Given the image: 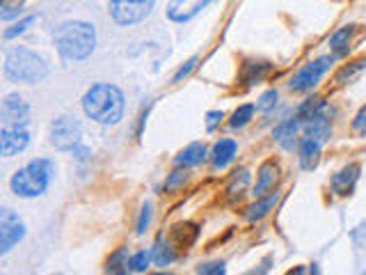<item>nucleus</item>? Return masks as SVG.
Returning a JSON list of instances; mask_svg holds the SVG:
<instances>
[{"label": "nucleus", "instance_id": "nucleus-21", "mask_svg": "<svg viewBox=\"0 0 366 275\" xmlns=\"http://www.w3.org/2000/svg\"><path fill=\"white\" fill-rule=\"evenodd\" d=\"M129 248H117L115 253L108 257L105 271L108 273H126L129 271Z\"/></svg>", "mask_w": 366, "mask_h": 275}, {"label": "nucleus", "instance_id": "nucleus-9", "mask_svg": "<svg viewBox=\"0 0 366 275\" xmlns=\"http://www.w3.org/2000/svg\"><path fill=\"white\" fill-rule=\"evenodd\" d=\"M0 120H3V127H16V124L28 127L30 106L19 94H7L3 99V106H0Z\"/></svg>", "mask_w": 366, "mask_h": 275}, {"label": "nucleus", "instance_id": "nucleus-37", "mask_svg": "<svg viewBox=\"0 0 366 275\" xmlns=\"http://www.w3.org/2000/svg\"><path fill=\"white\" fill-rule=\"evenodd\" d=\"M364 273H366V271H364Z\"/></svg>", "mask_w": 366, "mask_h": 275}, {"label": "nucleus", "instance_id": "nucleus-22", "mask_svg": "<svg viewBox=\"0 0 366 275\" xmlns=\"http://www.w3.org/2000/svg\"><path fill=\"white\" fill-rule=\"evenodd\" d=\"M152 260H154L156 266H163V269H165V266H170L174 262V250L158 239L156 246L152 248Z\"/></svg>", "mask_w": 366, "mask_h": 275}, {"label": "nucleus", "instance_id": "nucleus-30", "mask_svg": "<svg viewBox=\"0 0 366 275\" xmlns=\"http://www.w3.org/2000/svg\"><path fill=\"white\" fill-rule=\"evenodd\" d=\"M152 216H154V206H152V202H145L142 213H140V220H138V234H140V237H142L145 232L149 230V225H152Z\"/></svg>", "mask_w": 366, "mask_h": 275}, {"label": "nucleus", "instance_id": "nucleus-28", "mask_svg": "<svg viewBox=\"0 0 366 275\" xmlns=\"http://www.w3.org/2000/svg\"><path fill=\"white\" fill-rule=\"evenodd\" d=\"M186 179H188L186 168H177V170H174V172L170 174V179L165 181V190H168V193H172V190L181 188L183 183H186Z\"/></svg>", "mask_w": 366, "mask_h": 275}, {"label": "nucleus", "instance_id": "nucleus-1", "mask_svg": "<svg viewBox=\"0 0 366 275\" xmlns=\"http://www.w3.org/2000/svg\"><path fill=\"white\" fill-rule=\"evenodd\" d=\"M124 92L117 85H110V83H96L92 85L85 97H82V111L89 120H94L103 127H115L119 124L124 118Z\"/></svg>", "mask_w": 366, "mask_h": 275}, {"label": "nucleus", "instance_id": "nucleus-10", "mask_svg": "<svg viewBox=\"0 0 366 275\" xmlns=\"http://www.w3.org/2000/svg\"><path fill=\"white\" fill-rule=\"evenodd\" d=\"M30 143V133L26 127L16 124V127H3L0 131V152L5 158H12L16 154H21L23 149Z\"/></svg>", "mask_w": 366, "mask_h": 275}, {"label": "nucleus", "instance_id": "nucleus-29", "mask_svg": "<svg viewBox=\"0 0 366 275\" xmlns=\"http://www.w3.org/2000/svg\"><path fill=\"white\" fill-rule=\"evenodd\" d=\"M277 99H279V92L277 90H268L263 92V94L259 97V101H256V111H270V108L277 106Z\"/></svg>", "mask_w": 366, "mask_h": 275}, {"label": "nucleus", "instance_id": "nucleus-36", "mask_svg": "<svg viewBox=\"0 0 366 275\" xmlns=\"http://www.w3.org/2000/svg\"><path fill=\"white\" fill-rule=\"evenodd\" d=\"M89 149L87 147H82V145H78L76 149H73V156H76L78 158V161H87V158H89Z\"/></svg>", "mask_w": 366, "mask_h": 275}, {"label": "nucleus", "instance_id": "nucleus-23", "mask_svg": "<svg viewBox=\"0 0 366 275\" xmlns=\"http://www.w3.org/2000/svg\"><path fill=\"white\" fill-rule=\"evenodd\" d=\"M254 111H256V106L252 104H245V106H240L238 111L231 115V120H229V127L231 129H243L249 124V120L254 118Z\"/></svg>", "mask_w": 366, "mask_h": 275}, {"label": "nucleus", "instance_id": "nucleus-17", "mask_svg": "<svg viewBox=\"0 0 366 275\" xmlns=\"http://www.w3.org/2000/svg\"><path fill=\"white\" fill-rule=\"evenodd\" d=\"M300 127H302V122L295 118H291V120H286V122H281L277 129L272 131V138L277 140V143L284 147V149H293L295 147V138H298V131H300Z\"/></svg>", "mask_w": 366, "mask_h": 275}, {"label": "nucleus", "instance_id": "nucleus-8", "mask_svg": "<svg viewBox=\"0 0 366 275\" xmlns=\"http://www.w3.org/2000/svg\"><path fill=\"white\" fill-rule=\"evenodd\" d=\"M26 237V225L12 209H0V255L10 250Z\"/></svg>", "mask_w": 366, "mask_h": 275}, {"label": "nucleus", "instance_id": "nucleus-3", "mask_svg": "<svg viewBox=\"0 0 366 275\" xmlns=\"http://www.w3.org/2000/svg\"><path fill=\"white\" fill-rule=\"evenodd\" d=\"M51 66H48L46 57L30 51L28 46H12L5 51V76L14 83H26V85H35L41 83Z\"/></svg>", "mask_w": 366, "mask_h": 275}, {"label": "nucleus", "instance_id": "nucleus-15", "mask_svg": "<svg viewBox=\"0 0 366 275\" xmlns=\"http://www.w3.org/2000/svg\"><path fill=\"white\" fill-rule=\"evenodd\" d=\"M206 156H209V152H206V147L202 143H193L188 145L183 152H179V156L174 158V168H195V165H202L206 161Z\"/></svg>", "mask_w": 366, "mask_h": 275}, {"label": "nucleus", "instance_id": "nucleus-27", "mask_svg": "<svg viewBox=\"0 0 366 275\" xmlns=\"http://www.w3.org/2000/svg\"><path fill=\"white\" fill-rule=\"evenodd\" d=\"M249 170H240V172H234V179H231V183H229V195L231 197H240L243 195V190H245V186L249 183Z\"/></svg>", "mask_w": 366, "mask_h": 275}, {"label": "nucleus", "instance_id": "nucleus-18", "mask_svg": "<svg viewBox=\"0 0 366 275\" xmlns=\"http://www.w3.org/2000/svg\"><path fill=\"white\" fill-rule=\"evenodd\" d=\"M270 62H254L249 60L243 64V71H240V80H243V85H256V83H261L265 78V73L270 71Z\"/></svg>", "mask_w": 366, "mask_h": 275}, {"label": "nucleus", "instance_id": "nucleus-6", "mask_svg": "<svg viewBox=\"0 0 366 275\" xmlns=\"http://www.w3.org/2000/svg\"><path fill=\"white\" fill-rule=\"evenodd\" d=\"M82 143V124L71 118V115H62L51 124V145L60 152H73Z\"/></svg>", "mask_w": 366, "mask_h": 275}, {"label": "nucleus", "instance_id": "nucleus-25", "mask_svg": "<svg viewBox=\"0 0 366 275\" xmlns=\"http://www.w3.org/2000/svg\"><path fill=\"white\" fill-rule=\"evenodd\" d=\"M366 69V57H360V60H355V62H351V64H346V66H341V69L337 71V83H346V80H351V78H355L357 73L360 71H364Z\"/></svg>", "mask_w": 366, "mask_h": 275}, {"label": "nucleus", "instance_id": "nucleus-12", "mask_svg": "<svg viewBox=\"0 0 366 275\" xmlns=\"http://www.w3.org/2000/svg\"><path fill=\"white\" fill-rule=\"evenodd\" d=\"M357 179H360V165L357 163H351L346 165V168H341L335 177L330 179V186H332V193L337 195H351Z\"/></svg>", "mask_w": 366, "mask_h": 275}, {"label": "nucleus", "instance_id": "nucleus-14", "mask_svg": "<svg viewBox=\"0 0 366 275\" xmlns=\"http://www.w3.org/2000/svg\"><path fill=\"white\" fill-rule=\"evenodd\" d=\"M323 143L312 136H305L300 140V168L302 170H314L321 161Z\"/></svg>", "mask_w": 366, "mask_h": 275}, {"label": "nucleus", "instance_id": "nucleus-4", "mask_svg": "<svg viewBox=\"0 0 366 275\" xmlns=\"http://www.w3.org/2000/svg\"><path fill=\"white\" fill-rule=\"evenodd\" d=\"M55 177V163L48 158H35L28 165L19 168L10 179V188L16 197H39L44 195Z\"/></svg>", "mask_w": 366, "mask_h": 275}, {"label": "nucleus", "instance_id": "nucleus-11", "mask_svg": "<svg viewBox=\"0 0 366 275\" xmlns=\"http://www.w3.org/2000/svg\"><path fill=\"white\" fill-rule=\"evenodd\" d=\"M211 3H215V0H170L168 19L172 23H188L202 10H206Z\"/></svg>", "mask_w": 366, "mask_h": 275}, {"label": "nucleus", "instance_id": "nucleus-16", "mask_svg": "<svg viewBox=\"0 0 366 275\" xmlns=\"http://www.w3.org/2000/svg\"><path fill=\"white\" fill-rule=\"evenodd\" d=\"M277 163L274 161H265L261 168H259V174H256V183H254V188H252V195L254 197H261L265 195L268 190L274 186V181H277Z\"/></svg>", "mask_w": 366, "mask_h": 275}, {"label": "nucleus", "instance_id": "nucleus-31", "mask_svg": "<svg viewBox=\"0 0 366 275\" xmlns=\"http://www.w3.org/2000/svg\"><path fill=\"white\" fill-rule=\"evenodd\" d=\"M197 62H199V57H197V55H193V57H190V60H188L186 64H183V66H181V69H179L177 73H174L172 83H181L183 78H188L190 73H193V69H195V66H197Z\"/></svg>", "mask_w": 366, "mask_h": 275}, {"label": "nucleus", "instance_id": "nucleus-33", "mask_svg": "<svg viewBox=\"0 0 366 275\" xmlns=\"http://www.w3.org/2000/svg\"><path fill=\"white\" fill-rule=\"evenodd\" d=\"M224 271V262H211V264H204V266H199L197 273H202V275H222Z\"/></svg>", "mask_w": 366, "mask_h": 275}, {"label": "nucleus", "instance_id": "nucleus-20", "mask_svg": "<svg viewBox=\"0 0 366 275\" xmlns=\"http://www.w3.org/2000/svg\"><path fill=\"white\" fill-rule=\"evenodd\" d=\"M277 193H270L268 197H256V199H259V202H254L252 206H247V220H259V218H263V216L265 213H268L270 209H272V206L274 204H277Z\"/></svg>", "mask_w": 366, "mask_h": 275}, {"label": "nucleus", "instance_id": "nucleus-13", "mask_svg": "<svg viewBox=\"0 0 366 275\" xmlns=\"http://www.w3.org/2000/svg\"><path fill=\"white\" fill-rule=\"evenodd\" d=\"M236 152H238L236 140H231V138H222L220 143H215L213 152H211L213 168H215V170H224V168H227V165L236 158Z\"/></svg>", "mask_w": 366, "mask_h": 275}, {"label": "nucleus", "instance_id": "nucleus-32", "mask_svg": "<svg viewBox=\"0 0 366 275\" xmlns=\"http://www.w3.org/2000/svg\"><path fill=\"white\" fill-rule=\"evenodd\" d=\"M23 14V7L21 5H10V3H3V12H0V19L3 21H12L16 19V16H21Z\"/></svg>", "mask_w": 366, "mask_h": 275}, {"label": "nucleus", "instance_id": "nucleus-7", "mask_svg": "<svg viewBox=\"0 0 366 275\" xmlns=\"http://www.w3.org/2000/svg\"><path fill=\"white\" fill-rule=\"evenodd\" d=\"M335 60H337V55H323L319 60L305 64L302 69L288 80V87L293 92H309L312 87L319 85V80L330 71V66Z\"/></svg>", "mask_w": 366, "mask_h": 275}, {"label": "nucleus", "instance_id": "nucleus-35", "mask_svg": "<svg viewBox=\"0 0 366 275\" xmlns=\"http://www.w3.org/2000/svg\"><path fill=\"white\" fill-rule=\"evenodd\" d=\"M353 129L357 133H366V106L360 108V113L355 115V120H353Z\"/></svg>", "mask_w": 366, "mask_h": 275}, {"label": "nucleus", "instance_id": "nucleus-2", "mask_svg": "<svg viewBox=\"0 0 366 275\" xmlns=\"http://www.w3.org/2000/svg\"><path fill=\"white\" fill-rule=\"evenodd\" d=\"M55 46L64 60H87L96 48V30L87 21H64L57 28Z\"/></svg>", "mask_w": 366, "mask_h": 275}, {"label": "nucleus", "instance_id": "nucleus-24", "mask_svg": "<svg viewBox=\"0 0 366 275\" xmlns=\"http://www.w3.org/2000/svg\"><path fill=\"white\" fill-rule=\"evenodd\" d=\"M35 21H37V14H30V16H26V19L16 21L12 28H7V30L3 32V37H5V39H16V37H21L23 32H28L32 26H35Z\"/></svg>", "mask_w": 366, "mask_h": 275}, {"label": "nucleus", "instance_id": "nucleus-5", "mask_svg": "<svg viewBox=\"0 0 366 275\" xmlns=\"http://www.w3.org/2000/svg\"><path fill=\"white\" fill-rule=\"evenodd\" d=\"M154 5L156 0H110L108 10L117 26H136L154 12Z\"/></svg>", "mask_w": 366, "mask_h": 275}, {"label": "nucleus", "instance_id": "nucleus-26", "mask_svg": "<svg viewBox=\"0 0 366 275\" xmlns=\"http://www.w3.org/2000/svg\"><path fill=\"white\" fill-rule=\"evenodd\" d=\"M152 262H154V260H152V253H147V250H140V253L131 255V260H129V271H133V273H145Z\"/></svg>", "mask_w": 366, "mask_h": 275}, {"label": "nucleus", "instance_id": "nucleus-19", "mask_svg": "<svg viewBox=\"0 0 366 275\" xmlns=\"http://www.w3.org/2000/svg\"><path fill=\"white\" fill-rule=\"evenodd\" d=\"M353 32H355V26H344V28H339L335 35L330 37V48H332V55H337V57H344L348 55V44H351V37H353Z\"/></svg>", "mask_w": 366, "mask_h": 275}, {"label": "nucleus", "instance_id": "nucleus-34", "mask_svg": "<svg viewBox=\"0 0 366 275\" xmlns=\"http://www.w3.org/2000/svg\"><path fill=\"white\" fill-rule=\"evenodd\" d=\"M224 120V113L222 111H211L209 115H206V131L213 133L215 129H218V124Z\"/></svg>", "mask_w": 366, "mask_h": 275}]
</instances>
